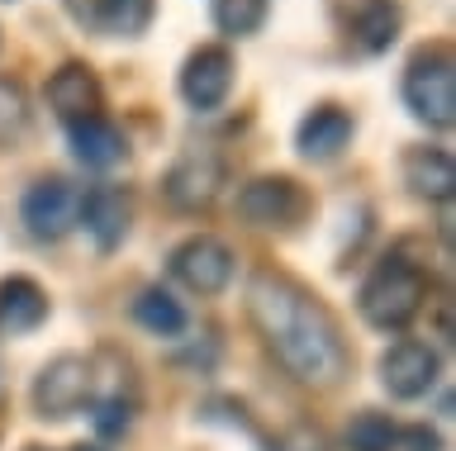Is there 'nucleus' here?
<instances>
[{
  "label": "nucleus",
  "instance_id": "9",
  "mask_svg": "<svg viewBox=\"0 0 456 451\" xmlns=\"http://www.w3.org/2000/svg\"><path fill=\"white\" fill-rule=\"evenodd\" d=\"M233 91V52L209 44V48H195L181 67V95L191 109H219Z\"/></svg>",
  "mask_w": 456,
  "mask_h": 451
},
{
  "label": "nucleus",
  "instance_id": "12",
  "mask_svg": "<svg viewBox=\"0 0 456 451\" xmlns=\"http://www.w3.org/2000/svg\"><path fill=\"white\" fill-rule=\"evenodd\" d=\"M48 105L62 124H77L86 115H100V81L86 62H67L48 77Z\"/></svg>",
  "mask_w": 456,
  "mask_h": 451
},
{
  "label": "nucleus",
  "instance_id": "27",
  "mask_svg": "<svg viewBox=\"0 0 456 451\" xmlns=\"http://www.w3.org/2000/svg\"><path fill=\"white\" fill-rule=\"evenodd\" d=\"M28 451H43V447H28Z\"/></svg>",
  "mask_w": 456,
  "mask_h": 451
},
{
  "label": "nucleus",
  "instance_id": "16",
  "mask_svg": "<svg viewBox=\"0 0 456 451\" xmlns=\"http://www.w3.org/2000/svg\"><path fill=\"white\" fill-rule=\"evenodd\" d=\"M43 318H48V294L38 290V280L28 276L0 280V337L34 333Z\"/></svg>",
  "mask_w": 456,
  "mask_h": 451
},
{
  "label": "nucleus",
  "instance_id": "3",
  "mask_svg": "<svg viewBox=\"0 0 456 451\" xmlns=\"http://www.w3.org/2000/svg\"><path fill=\"white\" fill-rule=\"evenodd\" d=\"M404 105L413 109V119L428 129H452L456 124V62L452 52L433 44L419 48L404 67Z\"/></svg>",
  "mask_w": 456,
  "mask_h": 451
},
{
  "label": "nucleus",
  "instance_id": "1",
  "mask_svg": "<svg viewBox=\"0 0 456 451\" xmlns=\"http://www.w3.org/2000/svg\"><path fill=\"white\" fill-rule=\"evenodd\" d=\"M248 314L285 371L299 385L333 390L347 375V342H342L333 314L281 271H256L248 286Z\"/></svg>",
  "mask_w": 456,
  "mask_h": 451
},
{
  "label": "nucleus",
  "instance_id": "17",
  "mask_svg": "<svg viewBox=\"0 0 456 451\" xmlns=\"http://www.w3.org/2000/svg\"><path fill=\"white\" fill-rule=\"evenodd\" d=\"M352 34L366 52H385L399 38V5L395 0H362L352 15Z\"/></svg>",
  "mask_w": 456,
  "mask_h": 451
},
{
  "label": "nucleus",
  "instance_id": "22",
  "mask_svg": "<svg viewBox=\"0 0 456 451\" xmlns=\"http://www.w3.org/2000/svg\"><path fill=\"white\" fill-rule=\"evenodd\" d=\"M28 124V95L14 77H0V148H10Z\"/></svg>",
  "mask_w": 456,
  "mask_h": 451
},
{
  "label": "nucleus",
  "instance_id": "11",
  "mask_svg": "<svg viewBox=\"0 0 456 451\" xmlns=\"http://www.w3.org/2000/svg\"><path fill=\"white\" fill-rule=\"evenodd\" d=\"M128 219H134V200H128L124 186H95L91 195H81V223L100 252H114L124 243Z\"/></svg>",
  "mask_w": 456,
  "mask_h": 451
},
{
  "label": "nucleus",
  "instance_id": "5",
  "mask_svg": "<svg viewBox=\"0 0 456 451\" xmlns=\"http://www.w3.org/2000/svg\"><path fill=\"white\" fill-rule=\"evenodd\" d=\"M24 223L28 233L43 238V243H57L81 223V190L62 176H43L28 186L24 195Z\"/></svg>",
  "mask_w": 456,
  "mask_h": 451
},
{
  "label": "nucleus",
  "instance_id": "21",
  "mask_svg": "<svg viewBox=\"0 0 456 451\" xmlns=\"http://www.w3.org/2000/svg\"><path fill=\"white\" fill-rule=\"evenodd\" d=\"M395 437H399V428L385 414H356L352 423H347V447L352 451H395Z\"/></svg>",
  "mask_w": 456,
  "mask_h": 451
},
{
  "label": "nucleus",
  "instance_id": "23",
  "mask_svg": "<svg viewBox=\"0 0 456 451\" xmlns=\"http://www.w3.org/2000/svg\"><path fill=\"white\" fill-rule=\"evenodd\" d=\"M128 423H134V399H124V394H100L95 399V428L105 437H119V432H128Z\"/></svg>",
  "mask_w": 456,
  "mask_h": 451
},
{
  "label": "nucleus",
  "instance_id": "14",
  "mask_svg": "<svg viewBox=\"0 0 456 451\" xmlns=\"http://www.w3.org/2000/svg\"><path fill=\"white\" fill-rule=\"evenodd\" d=\"M71 152H77L81 166H95V172H110L114 162H124V133L119 124L105 115H86L77 124H67Z\"/></svg>",
  "mask_w": 456,
  "mask_h": 451
},
{
  "label": "nucleus",
  "instance_id": "10",
  "mask_svg": "<svg viewBox=\"0 0 456 451\" xmlns=\"http://www.w3.org/2000/svg\"><path fill=\"white\" fill-rule=\"evenodd\" d=\"M437 371H442L437 351L428 342H413V337L395 342L380 357V380H385V390H390L395 399H419V394H428L437 385Z\"/></svg>",
  "mask_w": 456,
  "mask_h": 451
},
{
  "label": "nucleus",
  "instance_id": "2",
  "mask_svg": "<svg viewBox=\"0 0 456 451\" xmlns=\"http://www.w3.org/2000/svg\"><path fill=\"white\" fill-rule=\"evenodd\" d=\"M423 300H428V276L409 257H399V252H390L362 286V314H366L370 328H380V333L409 328V323L419 318Z\"/></svg>",
  "mask_w": 456,
  "mask_h": 451
},
{
  "label": "nucleus",
  "instance_id": "26",
  "mask_svg": "<svg viewBox=\"0 0 456 451\" xmlns=\"http://www.w3.org/2000/svg\"><path fill=\"white\" fill-rule=\"evenodd\" d=\"M71 451H95V447H71Z\"/></svg>",
  "mask_w": 456,
  "mask_h": 451
},
{
  "label": "nucleus",
  "instance_id": "15",
  "mask_svg": "<svg viewBox=\"0 0 456 451\" xmlns=\"http://www.w3.org/2000/svg\"><path fill=\"white\" fill-rule=\"evenodd\" d=\"M404 186L419 195V200H433V205H447L456 195V162L452 152L442 148H413L404 157Z\"/></svg>",
  "mask_w": 456,
  "mask_h": 451
},
{
  "label": "nucleus",
  "instance_id": "19",
  "mask_svg": "<svg viewBox=\"0 0 456 451\" xmlns=\"http://www.w3.org/2000/svg\"><path fill=\"white\" fill-rule=\"evenodd\" d=\"M134 318L142 323L148 333H157V337H176L181 328H185V309H181V300H171L167 290H142L138 300H134Z\"/></svg>",
  "mask_w": 456,
  "mask_h": 451
},
{
  "label": "nucleus",
  "instance_id": "4",
  "mask_svg": "<svg viewBox=\"0 0 456 451\" xmlns=\"http://www.w3.org/2000/svg\"><path fill=\"white\" fill-rule=\"evenodd\" d=\"M95 399V366L86 357H57L34 380L38 418H71Z\"/></svg>",
  "mask_w": 456,
  "mask_h": 451
},
{
  "label": "nucleus",
  "instance_id": "25",
  "mask_svg": "<svg viewBox=\"0 0 456 451\" xmlns=\"http://www.w3.org/2000/svg\"><path fill=\"white\" fill-rule=\"evenodd\" d=\"M395 442H404L409 451H442V437H437L433 428H404Z\"/></svg>",
  "mask_w": 456,
  "mask_h": 451
},
{
  "label": "nucleus",
  "instance_id": "7",
  "mask_svg": "<svg viewBox=\"0 0 456 451\" xmlns=\"http://www.w3.org/2000/svg\"><path fill=\"white\" fill-rule=\"evenodd\" d=\"M224 186V162L214 152H185V157L162 176V195L171 209L181 214H195V209H209L214 195Z\"/></svg>",
  "mask_w": 456,
  "mask_h": 451
},
{
  "label": "nucleus",
  "instance_id": "13",
  "mask_svg": "<svg viewBox=\"0 0 456 451\" xmlns=\"http://www.w3.org/2000/svg\"><path fill=\"white\" fill-rule=\"evenodd\" d=\"M352 115L347 109H338V105H319V109H309L305 119H299V133H295V143L299 152H305L309 162H333L342 148L352 143Z\"/></svg>",
  "mask_w": 456,
  "mask_h": 451
},
{
  "label": "nucleus",
  "instance_id": "6",
  "mask_svg": "<svg viewBox=\"0 0 456 451\" xmlns=\"http://www.w3.org/2000/svg\"><path fill=\"white\" fill-rule=\"evenodd\" d=\"M171 276L195 294H219L228 280H233V252H228L219 238L195 233L171 252Z\"/></svg>",
  "mask_w": 456,
  "mask_h": 451
},
{
  "label": "nucleus",
  "instance_id": "20",
  "mask_svg": "<svg viewBox=\"0 0 456 451\" xmlns=\"http://www.w3.org/2000/svg\"><path fill=\"white\" fill-rule=\"evenodd\" d=\"M262 20H266V0H214V24H219V34H228V38L256 34Z\"/></svg>",
  "mask_w": 456,
  "mask_h": 451
},
{
  "label": "nucleus",
  "instance_id": "18",
  "mask_svg": "<svg viewBox=\"0 0 456 451\" xmlns=\"http://www.w3.org/2000/svg\"><path fill=\"white\" fill-rule=\"evenodd\" d=\"M91 15L114 38H138V34H148L157 0H91Z\"/></svg>",
  "mask_w": 456,
  "mask_h": 451
},
{
  "label": "nucleus",
  "instance_id": "24",
  "mask_svg": "<svg viewBox=\"0 0 456 451\" xmlns=\"http://www.w3.org/2000/svg\"><path fill=\"white\" fill-rule=\"evenodd\" d=\"M266 451H328V437L319 428H309V423H295V428H285L281 437H271Z\"/></svg>",
  "mask_w": 456,
  "mask_h": 451
},
{
  "label": "nucleus",
  "instance_id": "8",
  "mask_svg": "<svg viewBox=\"0 0 456 451\" xmlns=\"http://www.w3.org/2000/svg\"><path fill=\"white\" fill-rule=\"evenodd\" d=\"M238 214L252 229H285L305 214V195L290 176H256L238 190Z\"/></svg>",
  "mask_w": 456,
  "mask_h": 451
}]
</instances>
